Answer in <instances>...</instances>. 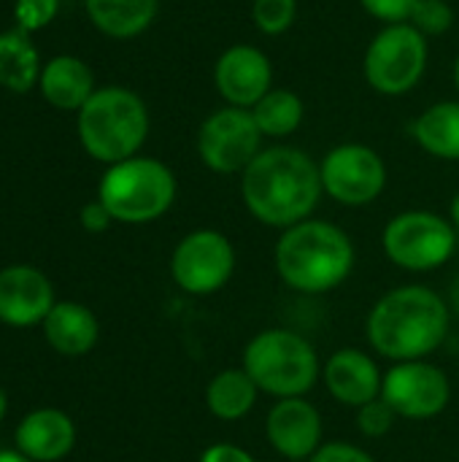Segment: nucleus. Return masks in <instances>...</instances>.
<instances>
[{"label":"nucleus","instance_id":"nucleus-1","mask_svg":"<svg viewBox=\"0 0 459 462\" xmlns=\"http://www.w3.org/2000/svg\"><path fill=\"white\" fill-rule=\"evenodd\" d=\"M322 195L319 162L295 146H268L241 173L246 211L276 230L311 219Z\"/></svg>","mask_w":459,"mask_h":462},{"label":"nucleus","instance_id":"nucleus-2","mask_svg":"<svg viewBox=\"0 0 459 462\" xmlns=\"http://www.w3.org/2000/svg\"><path fill=\"white\" fill-rule=\"evenodd\" d=\"M449 325L452 311L436 290L406 284L376 300L365 333L376 355L392 363H411L427 360L446 341Z\"/></svg>","mask_w":459,"mask_h":462},{"label":"nucleus","instance_id":"nucleus-3","mask_svg":"<svg viewBox=\"0 0 459 462\" xmlns=\"http://www.w3.org/2000/svg\"><path fill=\"white\" fill-rule=\"evenodd\" d=\"M273 263L279 279L303 295H325L341 287L354 271L349 233L327 219H306L281 230Z\"/></svg>","mask_w":459,"mask_h":462},{"label":"nucleus","instance_id":"nucleus-4","mask_svg":"<svg viewBox=\"0 0 459 462\" xmlns=\"http://www.w3.org/2000/svg\"><path fill=\"white\" fill-rule=\"evenodd\" d=\"M149 135L146 103L124 87H103L78 111V138L89 157L116 165L138 154Z\"/></svg>","mask_w":459,"mask_h":462},{"label":"nucleus","instance_id":"nucleus-5","mask_svg":"<svg viewBox=\"0 0 459 462\" xmlns=\"http://www.w3.org/2000/svg\"><path fill=\"white\" fill-rule=\"evenodd\" d=\"M241 368L254 379L260 393L273 398H303L322 376L314 344L287 328L257 333L246 349Z\"/></svg>","mask_w":459,"mask_h":462},{"label":"nucleus","instance_id":"nucleus-6","mask_svg":"<svg viewBox=\"0 0 459 462\" xmlns=\"http://www.w3.org/2000/svg\"><path fill=\"white\" fill-rule=\"evenodd\" d=\"M176 176L173 171L154 157H130L108 171L100 179L97 200L108 208L114 222L146 225L160 219L176 203Z\"/></svg>","mask_w":459,"mask_h":462},{"label":"nucleus","instance_id":"nucleus-7","mask_svg":"<svg viewBox=\"0 0 459 462\" xmlns=\"http://www.w3.org/2000/svg\"><path fill=\"white\" fill-rule=\"evenodd\" d=\"M427 38L409 22L384 24L365 49L363 73L371 89L387 97L409 95L427 70Z\"/></svg>","mask_w":459,"mask_h":462},{"label":"nucleus","instance_id":"nucleus-8","mask_svg":"<svg viewBox=\"0 0 459 462\" xmlns=\"http://www.w3.org/2000/svg\"><path fill=\"white\" fill-rule=\"evenodd\" d=\"M387 260L411 273H430L446 265L457 249V227L433 211H403L381 233Z\"/></svg>","mask_w":459,"mask_h":462},{"label":"nucleus","instance_id":"nucleus-9","mask_svg":"<svg viewBox=\"0 0 459 462\" xmlns=\"http://www.w3.org/2000/svg\"><path fill=\"white\" fill-rule=\"evenodd\" d=\"M262 138L249 108L225 106L203 119L197 130V157L219 176L243 173L262 152Z\"/></svg>","mask_w":459,"mask_h":462},{"label":"nucleus","instance_id":"nucleus-10","mask_svg":"<svg viewBox=\"0 0 459 462\" xmlns=\"http://www.w3.org/2000/svg\"><path fill=\"white\" fill-rule=\"evenodd\" d=\"M235 273L233 241L211 227L187 233L170 257V276L187 295H214L227 287Z\"/></svg>","mask_w":459,"mask_h":462},{"label":"nucleus","instance_id":"nucleus-11","mask_svg":"<svg viewBox=\"0 0 459 462\" xmlns=\"http://www.w3.org/2000/svg\"><path fill=\"white\" fill-rule=\"evenodd\" d=\"M325 195L341 206L363 208L387 187V162L368 143H338L319 162Z\"/></svg>","mask_w":459,"mask_h":462},{"label":"nucleus","instance_id":"nucleus-12","mask_svg":"<svg viewBox=\"0 0 459 462\" xmlns=\"http://www.w3.org/2000/svg\"><path fill=\"white\" fill-rule=\"evenodd\" d=\"M381 398L403 420H433L449 406L452 382L427 360L395 363L384 374Z\"/></svg>","mask_w":459,"mask_h":462},{"label":"nucleus","instance_id":"nucleus-13","mask_svg":"<svg viewBox=\"0 0 459 462\" xmlns=\"http://www.w3.org/2000/svg\"><path fill=\"white\" fill-rule=\"evenodd\" d=\"M214 87L227 106H257L273 89L271 57L252 43H235L225 49L214 65Z\"/></svg>","mask_w":459,"mask_h":462},{"label":"nucleus","instance_id":"nucleus-14","mask_svg":"<svg viewBox=\"0 0 459 462\" xmlns=\"http://www.w3.org/2000/svg\"><path fill=\"white\" fill-rule=\"evenodd\" d=\"M265 436L284 460H311L325 444L322 414L306 398H281L265 417Z\"/></svg>","mask_w":459,"mask_h":462},{"label":"nucleus","instance_id":"nucleus-15","mask_svg":"<svg viewBox=\"0 0 459 462\" xmlns=\"http://www.w3.org/2000/svg\"><path fill=\"white\" fill-rule=\"evenodd\" d=\"M54 309L49 279L30 265H11L0 271V319L14 328L43 322Z\"/></svg>","mask_w":459,"mask_h":462},{"label":"nucleus","instance_id":"nucleus-16","mask_svg":"<svg viewBox=\"0 0 459 462\" xmlns=\"http://www.w3.org/2000/svg\"><path fill=\"white\" fill-rule=\"evenodd\" d=\"M327 393L349 409H363L365 403L381 398L384 374L376 360L363 349H338L322 368Z\"/></svg>","mask_w":459,"mask_h":462},{"label":"nucleus","instance_id":"nucleus-17","mask_svg":"<svg viewBox=\"0 0 459 462\" xmlns=\"http://www.w3.org/2000/svg\"><path fill=\"white\" fill-rule=\"evenodd\" d=\"M76 444V428L65 411L41 409L22 420L16 428V447L32 462L62 460Z\"/></svg>","mask_w":459,"mask_h":462},{"label":"nucleus","instance_id":"nucleus-18","mask_svg":"<svg viewBox=\"0 0 459 462\" xmlns=\"http://www.w3.org/2000/svg\"><path fill=\"white\" fill-rule=\"evenodd\" d=\"M43 336L51 349L65 357H81L95 349L100 338L97 317L81 303H54V309L43 319Z\"/></svg>","mask_w":459,"mask_h":462},{"label":"nucleus","instance_id":"nucleus-19","mask_svg":"<svg viewBox=\"0 0 459 462\" xmlns=\"http://www.w3.org/2000/svg\"><path fill=\"white\" fill-rule=\"evenodd\" d=\"M41 92L54 108L81 111L84 103L95 95V76L87 62H81L78 57L62 54V57H54L41 70Z\"/></svg>","mask_w":459,"mask_h":462},{"label":"nucleus","instance_id":"nucleus-20","mask_svg":"<svg viewBox=\"0 0 459 462\" xmlns=\"http://www.w3.org/2000/svg\"><path fill=\"white\" fill-rule=\"evenodd\" d=\"M411 135L422 152L438 160H459V100H441L425 108L414 125Z\"/></svg>","mask_w":459,"mask_h":462},{"label":"nucleus","instance_id":"nucleus-21","mask_svg":"<svg viewBox=\"0 0 459 462\" xmlns=\"http://www.w3.org/2000/svg\"><path fill=\"white\" fill-rule=\"evenodd\" d=\"M260 398V387L243 368H225L219 371L206 387V406L222 422L243 420Z\"/></svg>","mask_w":459,"mask_h":462},{"label":"nucleus","instance_id":"nucleus-22","mask_svg":"<svg viewBox=\"0 0 459 462\" xmlns=\"http://www.w3.org/2000/svg\"><path fill=\"white\" fill-rule=\"evenodd\" d=\"M92 24L111 38H135L157 16L160 0H84Z\"/></svg>","mask_w":459,"mask_h":462},{"label":"nucleus","instance_id":"nucleus-23","mask_svg":"<svg viewBox=\"0 0 459 462\" xmlns=\"http://www.w3.org/2000/svg\"><path fill=\"white\" fill-rule=\"evenodd\" d=\"M265 138H287L300 130L306 119V103L298 92L273 87L257 106L249 108Z\"/></svg>","mask_w":459,"mask_h":462},{"label":"nucleus","instance_id":"nucleus-24","mask_svg":"<svg viewBox=\"0 0 459 462\" xmlns=\"http://www.w3.org/2000/svg\"><path fill=\"white\" fill-rule=\"evenodd\" d=\"M38 79V51L27 32H0V84L14 92H27Z\"/></svg>","mask_w":459,"mask_h":462},{"label":"nucleus","instance_id":"nucleus-25","mask_svg":"<svg viewBox=\"0 0 459 462\" xmlns=\"http://www.w3.org/2000/svg\"><path fill=\"white\" fill-rule=\"evenodd\" d=\"M298 19V0H252V22L262 35H281Z\"/></svg>","mask_w":459,"mask_h":462},{"label":"nucleus","instance_id":"nucleus-26","mask_svg":"<svg viewBox=\"0 0 459 462\" xmlns=\"http://www.w3.org/2000/svg\"><path fill=\"white\" fill-rule=\"evenodd\" d=\"M409 24H414L425 38L444 35L454 24V8L449 5V0H419Z\"/></svg>","mask_w":459,"mask_h":462},{"label":"nucleus","instance_id":"nucleus-27","mask_svg":"<svg viewBox=\"0 0 459 462\" xmlns=\"http://www.w3.org/2000/svg\"><path fill=\"white\" fill-rule=\"evenodd\" d=\"M395 422H398V414L384 398H376L365 403L363 409H357V430L365 439H384L395 428Z\"/></svg>","mask_w":459,"mask_h":462},{"label":"nucleus","instance_id":"nucleus-28","mask_svg":"<svg viewBox=\"0 0 459 462\" xmlns=\"http://www.w3.org/2000/svg\"><path fill=\"white\" fill-rule=\"evenodd\" d=\"M60 8V0H16V24L22 32H32L46 27Z\"/></svg>","mask_w":459,"mask_h":462},{"label":"nucleus","instance_id":"nucleus-29","mask_svg":"<svg viewBox=\"0 0 459 462\" xmlns=\"http://www.w3.org/2000/svg\"><path fill=\"white\" fill-rule=\"evenodd\" d=\"M419 0H360V5L384 24H400L409 22Z\"/></svg>","mask_w":459,"mask_h":462},{"label":"nucleus","instance_id":"nucleus-30","mask_svg":"<svg viewBox=\"0 0 459 462\" xmlns=\"http://www.w3.org/2000/svg\"><path fill=\"white\" fill-rule=\"evenodd\" d=\"M308 462H376L363 447H354L349 441H327L317 449V455Z\"/></svg>","mask_w":459,"mask_h":462},{"label":"nucleus","instance_id":"nucleus-31","mask_svg":"<svg viewBox=\"0 0 459 462\" xmlns=\"http://www.w3.org/2000/svg\"><path fill=\"white\" fill-rule=\"evenodd\" d=\"M197 462H257L246 449L235 447V444H211L203 449Z\"/></svg>","mask_w":459,"mask_h":462},{"label":"nucleus","instance_id":"nucleus-32","mask_svg":"<svg viewBox=\"0 0 459 462\" xmlns=\"http://www.w3.org/2000/svg\"><path fill=\"white\" fill-rule=\"evenodd\" d=\"M111 222H114V217L108 214V208H106L100 200L87 203V206L81 208V225H84V230H89V233H103V230H108Z\"/></svg>","mask_w":459,"mask_h":462},{"label":"nucleus","instance_id":"nucleus-33","mask_svg":"<svg viewBox=\"0 0 459 462\" xmlns=\"http://www.w3.org/2000/svg\"><path fill=\"white\" fill-rule=\"evenodd\" d=\"M449 222L459 230V192L452 198V203H449Z\"/></svg>","mask_w":459,"mask_h":462},{"label":"nucleus","instance_id":"nucleus-34","mask_svg":"<svg viewBox=\"0 0 459 462\" xmlns=\"http://www.w3.org/2000/svg\"><path fill=\"white\" fill-rule=\"evenodd\" d=\"M0 462H32L30 457H24L22 452H0Z\"/></svg>","mask_w":459,"mask_h":462},{"label":"nucleus","instance_id":"nucleus-35","mask_svg":"<svg viewBox=\"0 0 459 462\" xmlns=\"http://www.w3.org/2000/svg\"><path fill=\"white\" fill-rule=\"evenodd\" d=\"M5 417V393L0 390V420Z\"/></svg>","mask_w":459,"mask_h":462},{"label":"nucleus","instance_id":"nucleus-36","mask_svg":"<svg viewBox=\"0 0 459 462\" xmlns=\"http://www.w3.org/2000/svg\"><path fill=\"white\" fill-rule=\"evenodd\" d=\"M454 84H457V92H459V57H457V62H454Z\"/></svg>","mask_w":459,"mask_h":462},{"label":"nucleus","instance_id":"nucleus-37","mask_svg":"<svg viewBox=\"0 0 459 462\" xmlns=\"http://www.w3.org/2000/svg\"><path fill=\"white\" fill-rule=\"evenodd\" d=\"M295 462H308V460H295Z\"/></svg>","mask_w":459,"mask_h":462}]
</instances>
